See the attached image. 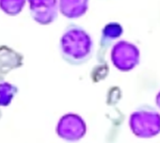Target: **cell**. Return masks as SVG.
Returning a JSON list of instances; mask_svg holds the SVG:
<instances>
[{
	"label": "cell",
	"mask_w": 160,
	"mask_h": 143,
	"mask_svg": "<svg viewBox=\"0 0 160 143\" xmlns=\"http://www.w3.org/2000/svg\"><path fill=\"white\" fill-rule=\"evenodd\" d=\"M58 7L62 15L74 19L86 14L89 8V0H59Z\"/></svg>",
	"instance_id": "cell-6"
},
{
	"label": "cell",
	"mask_w": 160,
	"mask_h": 143,
	"mask_svg": "<svg viewBox=\"0 0 160 143\" xmlns=\"http://www.w3.org/2000/svg\"><path fill=\"white\" fill-rule=\"evenodd\" d=\"M129 126L135 136L153 138L160 134V113L149 105H142L131 113Z\"/></svg>",
	"instance_id": "cell-2"
},
{
	"label": "cell",
	"mask_w": 160,
	"mask_h": 143,
	"mask_svg": "<svg viewBox=\"0 0 160 143\" xmlns=\"http://www.w3.org/2000/svg\"><path fill=\"white\" fill-rule=\"evenodd\" d=\"M156 104H157V106L160 108V92L156 96Z\"/></svg>",
	"instance_id": "cell-10"
},
{
	"label": "cell",
	"mask_w": 160,
	"mask_h": 143,
	"mask_svg": "<svg viewBox=\"0 0 160 143\" xmlns=\"http://www.w3.org/2000/svg\"><path fill=\"white\" fill-rule=\"evenodd\" d=\"M62 58L72 65H81L92 57L93 41L91 35L78 25H69L61 36Z\"/></svg>",
	"instance_id": "cell-1"
},
{
	"label": "cell",
	"mask_w": 160,
	"mask_h": 143,
	"mask_svg": "<svg viewBox=\"0 0 160 143\" xmlns=\"http://www.w3.org/2000/svg\"><path fill=\"white\" fill-rule=\"evenodd\" d=\"M17 92H18V88L16 85L1 80L0 81V107L9 106Z\"/></svg>",
	"instance_id": "cell-8"
},
{
	"label": "cell",
	"mask_w": 160,
	"mask_h": 143,
	"mask_svg": "<svg viewBox=\"0 0 160 143\" xmlns=\"http://www.w3.org/2000/svg\"><path fill=\"white\" fill-rule=\"evenodd\" d=\"M110 58L112 64L118 71L129 72L140 62V50L135 44L120 41L113 45Z\"/></svg>",
	"instance_id": "cell-3"
},
{
	"label": "cell",
	"mask_w": 160,
	"mask_h": 143,
	"mask_svg": "<svg viewBox=\"0 0 160 143\" xmlns=\"http://www.w3.org/2000/svg\"><path fill=\"white\" fill-rule=\"evenodd\" d=\"M123 34V27L118 23H109L102 31L100 47L107 48L111 43Z\"/></svg>",
	"instance_id": "cell-7"
},
{
	"label": "cell",
	"mask_w": 160,
	"mask_h": 143,
	"mask_svg": "<svg viewBox=\"0 0 160 143\" xmlns=\"http://www.w3.org/2000/svg\"><path fill=\"white\" fill-rule=\"evenodd\" d=\"M25 4L26 0H0V9L11 16L19 14Z\"/></svg>",
	"instance_id": "cell-9"
},
{
	"label": "cell",
	"mask_w": 160,
	"mask_h": 143,
	"mask_svg": "<svg viewBox=\"0 0 160 143\" xmlns=\"http://www.w3.org/2000/svg\"><path fill=\"white\" fill-rule=\"evenodd\" d=\"M30 14L41 25H49L58 16V0H29Z\"/></svg>",
	"instance_id": "cell-5"
},
{
	"label": "cell",
	"mask_w": 160,
	"mask_h": 143,
	"mask_svg": "<svg viewBox=\"0 0 160 143\" xmlns=\"http://www.w3.org/2000/svg\"><path fill=\"white\" fill-rule=\"evenodd\" d=\"M56 132L64 141L76 142L86 136L87 124L79 114L66 113L58 121Z\"/></svg>",
	"instance_id": "cell-4"
}]
</instances>
